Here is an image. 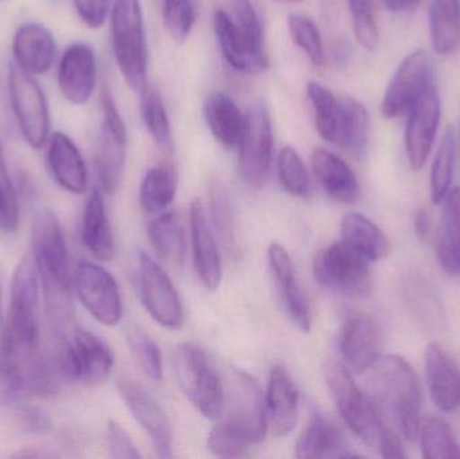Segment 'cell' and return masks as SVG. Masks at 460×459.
Segmentation results:
<instances>
[{
	"instance_id": "6da1fadb",
	"label": "cell",
	"mask_w": 460,
	"mask_h": 459,
	"mask_svg": "<svg viewBox=\"0 0 460 459\" xmlns=\"http://www.w3.org/2000/svg\"><path fill=\"white\" fill-rule=\"evenodd\" d=\"M31 256L37 267L46 315L59 336L66 333L75 315L69 252L61 223L53 210H38L32 223Z\"/></svg>"
},
{
	"instance_id": "7a4b0ae2",
	"label": "cell",
	"mask_w": 460,
	"mask_h": 459,
	"mask_svg": "<svg viewBox=\"0 0 460 459\" xmlns=\"http://www.w3.org/2000/svg\"><path fill=\"white\" fill-rule=\"evenodd\" d=\"M40 278L32 256H24L13 275L7 321L0 339V372L19 374L40 358Z\"/></svg>"
},
{
	"instance_id": "3957f363",
	"label": "cell",
	"mask_w": 460,
	"mask_h": 459,
	"mask_svg": "<svg viewBox=\"0 0 460 459\" xmlns=\"http://www.w3.org/2000/svg\"><path fill=\"white\" fill-rule=\"evenodd\" d=\"M324 379L346 426L370 449L385 458H405L402 439L386 422L372 396L362 393L350 371L337 361H327Z\"/></svg>"
},
{
	"instance_id": "277c9868",
	"label": "cell",
	"mask_w": 460,
	"mask_h": 459,
	"mask_svg": "<svg viewBox=\"0 0 460 459\" xmlns=\"http://www.w3.org/2000/svg\"><path fill=\"white\" fill-rule=\"evenodd\" d=\"M370 371V388L376 403L408 442L418 441L421 391L415 369L402 356L388 355L381 357Z\"/></svg>"
},
{
	"instance_id": "5b68a950",
	"label": "cell",
	"mask_w": 460,
	"mask_h": 459,
	"mask_svg": "<svg viewBox=\"0 0 460 459\" xmlns=\"http://www.w3.org/2000/svg\"><path fill=\"white\" fill-rule=\"evenodd\" d=\"M111 18L113 53L129 88L142 92L147 80L148 51L140 0H115Z\"/></svg>"
},
{
	"instance_id": "8992f818",
	"label": "cell",
	"mask_w": 460,
	"mask_h": 459,
	"mask_svg": "<svg viewBox=\"0 0 460 459\" xmlns=\"http://www.w3.org/2000/svg\"><path fill=\"white\" fill-rule=\"evenodd\" d=\"M175 377L186 398L207 419L223 415V385L207 355L193 344L178 345L172 353Z\"/></svg>"
},
{
	"instance_id": "52a82bcc",
	"label": "cell",
	"mask_w": 460,
	"mask_h": 459,
	"mask_svg": "<svg viewBox=\"0 0 460 459\" xmlns=\"http://www.w3.org/2000/svg\"><path fill=\"white\" fill-rule=\"evenodd\" d=\"M57 364L67 380L81 384H102L112 372L113 355L102 340L77 328L62 334Z\"/></svg>"
},
{
	"instance_id": "ba28073f",
	"label": "cell",
	"mask_w": 460,
	"mask_h": 459,
	"mask_svg": "<svg viewBox=\"0 0 460 459\" xmlns=\"http://www.w3.org/2000/svg\"><path fill=\"white\" fill-rule=\"evenodd\" d=\"M367 259L348 243H334L316 253L315 279L329 290L342 296L367 298L372 294L373 280Z\"/></svg>"
},
{
	"instance_id": "9c48e42d",
	"label": "cell",
	"mask_w": 460,
	"mask_h": 459,
	"mask_svg": "<svg viewBox=\"0 0 460 459\" xmlns=\"http://www.w3.org/2000/svg\"><path fill=\"white\" fill-rule=\"evenodd\" d=\"M8 94L16 123L30 147L40 150L50 137V113L45 93L34 75L16 65L8 70Z\"/></svg>"
},
{
	"instance_id": "30bf717a",
	"label": "cell",
	"mask_w": 460,
	"mask_h": 459,
	"mask_svg": "<svg viewBox=\"0 0 460 459\" xmlns=\"http://www.w3.org/2000/svg\"><path fill=\"white\" fill-rule=\"evenodd\" d=\"M229 417L223 420L249 446L261 444L267 436V403L259 382L246 372H233Z\"/></svg>"
},
{
	"instance_id": "8fae6325",
	"label": "cell",
	"mask_w": 460,
	"mask_h": 459,
	"mask_svg": "<svg viewBox=\"0 0 460 459\" xmlns=\"http://www.w3.org/2000/svg\"><path fill=\"white\" fill-rule=\"evenodd\" d=\"M73 287L81 304L100 323L115 326L123 314L120 291L110 271L99 264L83 260L72 275Z\"/></svg>"
},
{
	"instance_id": "7c38bea8",
	"label": "cell",
	"mask_w": 460,
	"mask_h": 459,
	"mask_svg": "<svg viewBox=\"0 0 460 459\" xmlns=\"http://www.w3.org/2000/svg\"><path fill=\"white\" fill-rule=\"evenodd\" d=\"M248 126L241 142L238 170L252 188H261L270 175L273 155V131L270 112L262 102H256L248 112Z\"/></svg>"
},
{
	"instance_id": "4fadbf2b",
	"label": "cell",
	"mask_w": 460,
	"mask_h": 459,
	"mask_svg": "<svg viewBox=\"0 0 460 459\" xmlns=\"http://www.w3.org/2000/svg\"><path fill=\"white\" fill-rule=\"evenodd\" d=\"M137 275L143 305L154 321L172 331L182 328L185 322L182 302L164 269L153 258L140 253Z\"/></svg>"
},
{
	"instance_id": "5bb4252c",
	"label": "cell",
	"mask_w": 460,
	"mask_h": 459,
	"mask_svg": "<svg viewBox=\"0 0 460 459\" xmlns=\"http://www.w3.org/2000/svg\"><path fill=\"white\" fill-rule=\"evenodd\" d=\"M435 81L431 61L423 50L405 57L392 77L381 102L384 118L394 119L407 115L419 97Z\"/></svg>"
},
{
	"instance_id": "9a60e30c",
	"label": "cell",
	"mask_w": 460,
	"mask_h": 459,
	"mask_svg": "<svg viewBox=\"0 0 460 459\" xmlns=\"http://www.w3.org/2000/svg\"><path fill=\"white\" fill-rule=\"evenodd\" d=\"M405 129V148L408 161L413 172H420L429 161L439 129L442 104L438 93L437 83L423 92L411 108Z\"/></svg>"
},
{
	"instance_id": "2e32d148",
	"label": "cell",
	"mask_w": 460,
	"mask_h": 459,
	"mask_svg": "<svg viewBox=\"0 0 460 459\" xmlns=\"http://www.w3.org/2000/svg\"><path fill=\"white\" fill-rule=\"evenodd\" d=\"M118 391L137 422L145 428L161 458L172 457V423L161 404L137 383L121 377Z\"/></svg>"
},
{
	"instance_id": "e0dca14e",
	"label": "cell",
	"mask_w": 460,
	"mask_h": 459,
	"mask_svg": "<svg viewBox=\"0 0 460 459\" xmlns=\"http://www.w3.org/2000/svg\"><path fill=\"white\" fill-rule=\"evenodd\" d=\"M383 349L384 333L377 321L365 315L346 321L341 331L340 350L349 371L367 374L383 357Z\"/></svg>"
},
{
	"instance_id": "ac0fdd59",
	"label": "cell",
	"mask_w": 460,
	"mask_h": 459,
	"mask_svg": "<svg viewBox=\"0 0 460 459\" xmlns=\"http://www.w3.org/2000/svg\"><path fill=\"white\" fill-rule=\"evenodd\" d=\"M97 84V59L86 43H73L62 54L58 65V85L62 96L75 105L89 102Z\"/></svg>"
},
{
	"instance_id": "d6986e66",
	"label": "cell",
	"mask_w": 460,
	"mask_h": 459,
	"mask_svg": "<svg viewBox=\"0 0 460 459\" xmlns=\"http://www.w3.org/2000/svg\"><path fill=\"white\" fill-rule=\"evenodd\" d=\"M268 261H270L276 288L279 296L283 299L287 313L300 331L308 333L313 328V314H311L310 304L297 282L291 256L287 252L286 248L273 243L268 248Z\"/></svg>"
},
{
	"instance_id": "ffe728a7",
	"label": "cell",
	"mask_w": 460,
	"mask_h": 459,
	"mask_svg": "<svg viewBox=\"0 0 460 459\" xmlns=\"http://www.w3.org/2000/svg\"><path fill=\"white\" fill-rule=\"evenodd\" d=\"M190 231L197 274L208 290H217L223 279L220 251L207 210L199 199H193L190 205Z\"/></svg>"
},
{
	"instance_id": "44dd1931",
	"label": "cell",
	"mask_w": 460,
	"mask_h": 459,
	"mask_svg": "<svg viewBox=\"0 0 460 459\" xmlns=\"http://www.w3.org/2000/svg\"><path fill=\"white\" fill-rule=\"evenodd\" d=\"M215 30L221 53L233 69L245 75H261L270 67L264 48L246 40L226 11L216 13Z\"/></svg>"
},
{
	"instance_id": "7402d4cb",
	"label": "cell",
	"mask_w": 460,
	"mask_h": 459,
	"mask_svg": "<svg viewBox=\"0 0 460 459\" xmlns=\"http://www.w3.org/2000/svg\"><path fill=\"white\" fill-rule=\"evenodd\" d=\"M13 54L16 66L27 75H45L56 59V40L43 24L26 23L15 32Z\"/></svg>"
},
{
	"instance_id": "603a6c76",
	"label": "cell",
	"mask_w": 460,
	"mask_h": 459,
	"mask_svg": "<svg viewBox=\"0 0 460 459\" xmlns=\"http://www.w3.org/2000/svg\"><path fill=\"white\" fill-rule=\"evenodd\" d=\"M427 384L438 409L453 411L460 403V372L454 358L439 344H429L424 353Z\"/></svg>"
},
{
	"instance_id": "cb8c5ba5",
	"label": "cell",
	"mask_w": 460,
	"mask_h": 459,
	"mask_svg": "<svg viewBox=\"0 0 460 459\" xmlns=\"http://www.w3.org/2000/svg\"><path fill=\"white\" fill-rule=\"evenodd\" d=\"M299 390L288 372L276 366L268 382L267 412L276 437H287L294 431L299 417Z\"/></svg>"
},
{
	"instance_id": "d4e9b609",
	"label": "cell",
	"mask_w": 460,
	"mask_h": 459,
	"mask_svg": "<svg viewBox=\"0 0 460 459\" xmlns=\"http://www.w3.org/2000/svg\"><path fill=\"white\" fill-rule=\"evenodd\" d=\"M48 163L54 181L64 190L84 194L88 188V170L75 143L64 132H54L49 142Z\"/></svg>"
},
{
	"instance_id": "484cf974",
	"label": "cell",
	"mask_w": 460,
	"mask_h": 459,
	"mask_svg": "<svg viewBox=\"0 0 460 459\" xmlns=\"http://www.w3.org/2000/svg\"><path fill=\"white\" fill-rule=\"evenodd\" d=\"M205 119L213 137L226 150H238L246 126L248 116L241 112L234 100L224 92H213L205 102Z\"/></svg>"
},
{
	"instance_id": "4316f807",
	"label": "cell",
	"mask_w": 460,
	"mask_h": 459,
	"mask_svg": "<svg viewBox=\"0 0 460 459\" xmlns=\"http://www.w3.org/2000/svg\"><path fill=\"white\" fill-rule=\"evenodd\" d=\"M311 167L316 180L332 199L346 204L358 199L359 185L356 174L340 156L324 148H314Z\"/></svg>"
},
{
	"instance_id": "83f0119b",
	"label": "cell",
	"mask_w": 460,
	"mask_h": 459,
	"mask_svg": "<svg viewBox=\"0 0 460 459\" xmlns=\"http://www.w3.org/2000/svg\"><path fill=\"white\" fill-rule=\"evenodd\" d=\"M346 450L345 439L337 426L315 411L297 439L295 455L299 459L351 457Z\"/></svg>"
},
{
	"instance_id": "f1b7e54d",
	"label": "cell",
	"mask_w": 460,
	"mask_h": 459,
	"mask_svg": "<svg viewBox=\"0 0 460 459\" xmlns=\"http://www.w3.org/2000/svg\"><path fill=\"white\" fill-rule=\"evenodd\" d=\"M127 131H118L102 124L94 166L100 188L105 194H113L120 186L126 162Z\"/></svg>"
},
{
	"instance_id": "f546056e",
	"label": "cell",
	"mask_w": 460,
	"mask_h": 459,
	"mask_svg": "<svg viewBox=\"0 0 460 459\" xmlns=\"http://www.w3.org/2000/svg\"><path fill=\"white\" fill-rule=\"evenodd\" d=\"M81 236L89 252L100 261H108L115 255L112 229L105 210L104 199L99 190L92 191L84 209Z\"/></svg>"
},
{
	"instance_id": "4dcf8cb0",
	"label": "cell",
	"mask_w": 460,
	"mask_h": 459,
	"mask_svg": "<svg viewBox=\"0 0 460 459\" xmlns=\"http://www.w3.org/2000/svg\"><path fill=\"white\" fill-rule=\"evenodd\" d=\"M370 140V118L367 107L354 97L341 99V120L338 128V147L357 159L367 153Z\"/></svg>"
},
{
	"instance_id": "1f68e13d",
	"label": "cell",
	"mask_w": 460,
	"mask_h": 459,
	"mask_svg": "<svg viewBox=\"0 0 460 459\" xmlns=\"http://www.w3.org/2000/svg\"><path fill=\"white\" fill-rule=\"evenodd\" d=\"M342 240L361 253L367 260L385 259L391 253L388 237L373 221L358 213H350L341 224Z\"/></svg>"
},
{
	"instance_id": "d6a6232c",
	"label": "cell",
	"mask_w": 460,
	"mask_h": 459,
	"mask_svg": "<svg viewBox=\"0 0 460 459\" xmlns=\"http://www.w3.org/2000/svg\"><path fill=\"white\" fill-rule=\"evenodd\" d=\"M442 202L438 259L448 275L460 277V188L450 189Z\"/></svg>"
},
{
	"instance_id": "836d02e7",
	"label": "cell",
	"mask_w": 460,
	"mask_h": 459,
	"mask_svg": "<svg viewBox=\"0 0 460 459\" xmlns=\"http://www.w3.org/2000/svg\"><path fill=\"white\" fill-rule=\"evenodd\" d=\"M429 29L435 53L453 54L460 43V0H431Z\"/></svg>"
},
{
	"instance_id": "e575fe53",
	"label": "cell",
	"mask_w": 460,
	"mask_h": 459,
	"mask_svg": "<svg viewBox=\"0 0 460 459\" xmlns=\"http://www.w3.org/2000/svg\"><path fill=\"white\" fill-rule=\"evenodd\" d=\"M148 237L162 260L172 266L183 263L186 255L185 231L177 213L164 212L151 221Z\"/></svg>"
},
{
	"instance_id": "d590c367",
	"label": "cell",
	"mask_w": 460,
	"mask_h": 459,
	"mask_svg": "<svg viewBox=\"0 0 460 459\" xmlns=\"http://www.w3.org/2000/svg\"><path fill=\"white\" fill-rule=\"evenodd\" d=\"M177 174L170 163H161L148 170L140 186V205L148 215H161L174 201Z\"/></svg>"
},
{
	"instance_id": "8d00e7d4",
	"label": "cell",
	"mask_w": 460,
	"mask_h": 459,
	"mask_svg": "<svg viewBox=\"0 0 460 459\" xmlns=\"http://www.w3.org/2000/svg\"><path fill=\"white\" fill-rule=\"evenodd\" d=\"M307 96L313 105L315 126L322 139L337 145L341 120V99L316 81L307 84Z\"/></svg>"
},
{
	"instance_id": "74e56055",
	"label": "cell",
	"mask_w": 460,
	"mask_h": 459,
	"mask_svg": "<svg viewBox=\"0 0 460 459\" xmlns=\"http://www.w3.org/2000/svg\"><path fill=\"white\" fill-rule=\"evenodd\" d=\"M140 112H142L143 123L150 132L154 142L166 153H172L174 137H172V123L167 115L166 105L158 91L148 86L143 89Z\"/></svg>"
},
{
	"instance_id": "f35d334b",
	"label": "cell",
	"mask_w": 460,
	"mask_h": 459,
	"mask_svg": "<svg viewBox=\"0 0 460 459\" xmlns=\"http://www.w3.org/2000/svg\"><path fill=\"white\" fill-rule=\"evenodd\" d=\"M421 453L427 459L460 458V445L454 437L453 430L445 420L439 418H427L419 431Z\"/></svg>"
},
{
	"instance_id": "ab89813d",
	"label": "cell",
	"mask_w": 460,
	"mask_h": 459,
	"mask_svg": "<svg viewBox=\"0 0 460 459\" xmlns=\"http://www.w3.org/2000/svg\"><path fill=\"white\" fill-rule=\"evenodd\" d=\"M456 142L454 129L448 127L440 140L437 156L431 170V199L435 205L440 204L447 196L454 178L456 167Z\"/></svg>"
},
{
	"instance_id": "60d3db41",
	"label": "cell",
	"mask_w": 460,
	"mask_h": 459,
	"mask_svg": "<svg viewBox=\"0 0 460 459\" xmlns=\"http://www.w3.org/2000/svg\"><path fill=\"white\" fill-rule=\"evenodd\" d=\"M278 174L281 186L295 197L307 199L313 191L310 174L295 148L284 147L278 156Z\"/></svg>"
},
{
	"instance_id": "b9f144b4",
	"label": "cell",
	"mask_w": 460,
	"mask_h": 459,
	"mask_svg": "<svg viewBox=\"0 0 460 459\" xmlns=\"http://www.w3.org/2000/svg\"><path fill=\"white\" fill-rule=\"evenodd\" d=\"M210 209H212L216 231H217L224 247L229 252H235L237 239H235L232 205H230L229 194L226 186L218 180L213 181L210 185Z\"/></svg>"
},
{
	"instance_id": "7bdbcfd3",
	"label": "cell",
	"mask_w": 460,
	"mask_h": 459,
	"mask_svg": "<svg viewBox=\"0 0 460 459\" xmlns=\"http://www.w3.org/2000/svg\"><path fill=\"white\" fill-rule=\"evenodd\" d=\"M288 30L292 40L296 43L297 48L302 49L311 64L323 66L326 54L318 26L308 16L292 13L288 16Z\"/></svg>"
},
{
	"instance_id": "ee69618b",
	"label": "cell",
	"mask_w": 460,
	"mask_h": 459,
	"mask_svg": "<svg viewBox=\"0 0 460 459\" xmlns=\"http://www.w3.org/2000/svg\"><path fill=\"white\" fill-rule=\"evenodd\" d=\"M126 337L132 355L135 356L137 364L147 375L148 379L153 382H161L164 377V360H162V353L158 345L137 328H129Z\"/></svg>"
},
{
	"instance_id": "f6af8a7d",
	"label": "cell",
	"mask_w": 460,
	"mask_h": 459,
	"mask_svg": "<svg viewBox=\"0 0 460 459\" xmlns=\"http://www.w3.org/2000/svg\"><path fill=\"white\" fill-rule=\"evenodd\" d=\"M199 0H164V23L167 31L178 42L190 34L199 19Z\"/></svg>"
},
{
	"instance_id": "bcb514c9",
	"label": "cell",
	"mask_w": 460,
	"mask_h": 459,
	"mask_svg": "<svg viewBox=\"0 0 460 459\" xmlns=\"http://www.w3.org/2000/svg\"><path fill=\"white\" fill-rule=\"evenodd\" d=\"M354 35L362 48L375 50L380 42L375 0H348Z\"/></svg>"
},
{
	"instance_id": "7dc6e473",
	"label": "cell",
	"mask_w": 460,
	"mask_h": 459,
	"mask_svg": "<svg viewBox=\"0 0 460 459\" xmlns=\"http://www.w3.org/2000/svg\"><path fill=\"white\" fill-rule=\"evenodd\" d=\"M230 18L238 31L251 40L253 45L264 48V31L259 13L254 10L251 0H229Z\"/></svg>"
},
{
	"instance_id": "c3c4849f",
	"label": "cell",
	"mask_w": 460,
	"mask_h": 459,
	"mask_svg": "<svg viewBox=\"0 0 460 459\" xmlns=\"http://www.w3.org/2000/svg\"><path fill=\"white\" fill-rule=\"evenodd\" d=\"M208 445L210 452L221 458L243 457L249 449V445L224 422L218 423L210 431Z\"/></svg>"
},
{
	"instance_id": "681fc988",
	"label": "cell",
	"mask_w": 460,
	"mask_h": 459,
	"mask_svg": "<svg viewBox=\"0 0 460 459\" xmlns=\"http://www.w3.org/2000/svg\"><path fill=\"white\" fill-rule=\"evenodd\" d=\"M107 442L111 457L118 459L142 457L126 428H121L115 420H110V423H108Z\"/></svg>"
},
{
	"instance_id": "f907efd6",
	"label": "cell",
	"mask_w": 460,
	"mask_h": 459,
	"mask_svg": "<svg viewBox=\"0 0 460 459\" xmlns=\"http://www.w3.org/2000/svg\"><path fill=\"white\" fill-rule=\"evenodd\" d=\"M81 21L91 27L100 29L112 13V0H73Z\"/></svg>"
},
{
	"instance_id": "816d5d0a",
	"label": "cell",
	"mask_w": 460,
	"mask_h": 459,
	"mask_svg": "<svg viewBox=\"0 0 460 459\" xmlns=\"http://www.w3.org/2000/svg\"><path fill=\"white\" fill-rule=\"evenodd\" d=\"M18 202L13 201L0 191V231L13 232L18 228Z\"/></svg>"
},
{
	"instance_id": "f5cc1de1",
	"label": "cell",
	"mask_w": 460,
	"mask_h": 459,
	"mask_svg": "<svg viewBox=\"0 0 460 459\" xmlns=\"http://www.w3.org/2000/svg\"><path fill=\"white\" fill-rule=\"evenodd\" d=\"M21 417L23 418L24 425L29 430L37 431V433H45V431L50 430V420L40 410L26 407L21 412Z\"/></svg>"
},
{
	"instance_id": "db71d44e",
	"label": "cell",
	"mask_w": 460,
	"mask_h": 459,
	"mask_svg": "<svg viewBox=\"0 0 460 459\" xmlns=\"http://www.w3.org/2000/svg\"><path fill=\"white\" fill-rule=\"evenodd\" d=\"M0 191L8 199L16 202L15 190L8 174L7 164H5L4 154H3L2 143H0Z\"/></svg>"
},
{
	"instance_id": "11a10c76",
	"label": "cell",
	"mask_w": 460,
	"mask_h": 459,
	"mask_svg": "<svg viewBox=\"0 0 460 459\" xmlns=\"http://www.w3.org/2000/svg\"><path fill=\"white\" fill-rule=\"evenodd\" d=\"M431 213L427 209L419 210L415 218V234L420 242H424L429 237V232H431Z\"/></svg>"
},
{
	"instance_id": "9f6ffc18",
	"label": "cell",
	"mask_w": 460,
	"mask_h": 459,
	"mask_svg": "<svg viewBox=\"0 0 460 459\" xmlns=\"http://www.w3.org/2000/svg\"><path fill=\"white\" fill-rule=\"evenodd\" d=\"M351 48L348 40H340L335 46L334 61L335 65L340 67H345L350 61Z\"/></svg>"
},
{
	"instance_id": "6f0895ef",
	"label": "cell",
	"mask_w": 460,
	"mask_h": 459,
	"mask_svg": "<svg viewBox=\"0 0 460 459\" xmlns=\"http://www.w3.org/2000/svg\"><path fill=\"white\" fill-rule=\"evenodd\" d=\"M383 2L392 13H405L418 7L421 0H383Z\"/></svg>"
},
{
	"instance_id": "680465c9",
	"label": "cell",
	"mask_w": 460,
	"mask_h": 459,
	"mask_svg": "<svg viewBox=\"0 0 460 459\" xmlns=\"http://www.w3.org/2000/svg\"><path fill=\"white\" fill-rule=\"evenodd\" d=\"M281 3H287V4H295V3L303 2V0H279Z\"/></svg>"
},
{
	"instance_id": "91938a15",
	"label": "cell",
	"mask_w": 460,
	"mask_h": 459,
	"mask_svg": "<svg viewBox=\"0 0 460 459\" xmlns=\"http://www.w3.org/2000/svg\"><path fill=\"white\" fill-rule=\"evenodd\" d=\"M2 294H0V325H2Z\"/></svg>"
},
{
	"instance_id": "94428289",
	"label": "cell",
	"mask_w": 460,
	"mask_h": 459,
	"mask_svg": "<svg viewBox=\"0 0 460 459\" xmlns=\"http://www.w3.org/2000/svg\"><path fill=\"white\" fill-rule=\"evenodd\" d=\"M0 2H3V0H0Z\"/></svg>"
}]
</instances>
